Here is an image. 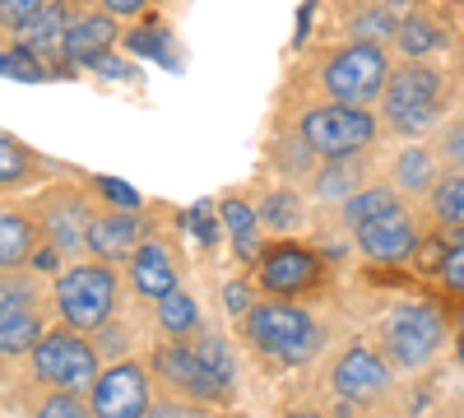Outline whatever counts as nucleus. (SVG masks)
I'll list each match as a JSON object with an SVG mask.
<instances>
[{"label": "nucleus", "instance_id": "4c0bfd02", "mask_svg": "<svg viewBox=\"0 0 464 418\" xmlns=\"http://www.w3.org/2000/svg\"><path fill=\"white\" fill-rule=\"evenodd\" d=\"M93 191H102L107 200H116V209H130V205H140V200H135V191H126L121 181H107V177H93Z\"/></svg>", "mask_w": 464, "mask_h": 418}, {"label": "nucleus", "instance_id": "dca6fc26", "mask_svg": "<svg viewBox=\"0 0 464 418\" xmlns=\"http://www.w3.org/2000/svg\"><path fill=\"white\" fill-rule=\"evenodd\" d=\"M116 37H121V19L107 15L102 5H80L74 0V19H70V33H65V65H98L111 47Z\"/></svg>", "mask_w": 464, "mask_h": 418}, {"label": "nucleus", "instance_id": "cd10ccee", "mask_svg": "<svg viewBox=\"0 0 464 418\" xmlns=\"http://www.w3.org/2000/svg\"><path fill=\"white\" fill-rule=\"evenodd\" d=\"M428 214L437 228H455V233H464V168H446L441 181L432 186L428 196Z\"/></svg>", "mask_w": 464, "mask_h": 418}, {"label": "nucleus", "instance_id": "c756f323", "mask_svg": "<svg viewBox=\"0 0 464 418\" xmlns=\"http://www.w3.org/2000/svg\"><path fill=\"white\" fill-rule=\"evenodd\" d=\"M190 345H196V354H200V363L218 376V382L232 391L237 386V358H232V349H227V339H218V335H190Z\"/></svg>", "mask_w": 464, "mask_h": 418}, {"label": "nucleus", "instance_id": "6e6552de", "mask_svg": "<svg viewBox=\"0 0 464 418\" xmlns=\"http://www.w3.org/2000/svg\"><path fill=\"white\" fill-rule=\"evenodd\" d=\"M93 186H80V181H61L52 191L37 196L33 205V219L43 228L47 247H56L61 256H84L89 251V223H93V200H89Z\"/></svg>", "mask_w": 464, "mask_h": 418}, {"label": "nucleus", "instance_id": "72a5a7b5", "mask_svg": "<svg viewBox=\"0 0 464 418\" xmlns=\"http://www.w3.org/2000/svg\"><path fill=\"white\" fill-rule=\"evenodd\" d=\"M437 154L446 168H464V117H450L437 131Z\"/></svg>", "mask_w": 464, "mask_h": 418}, {"label": "nucleus", "instance_id": "bb28decb", "mask_svg": "<svg viewBox=\"0 0 464 418\" xmlns=\"http://www.w3.org/2000/svg\"><path fill=\"white\" fill-rule=\"evenodd\" d=\"M400 205H404V196L395 191V186L372 181V186H362L353 200L339 205V223L348 228V233H358L362 223H372V219H381V214H391V209H400Z\"/></svg>", "mask_w": 464, "mask_h": 418}, {"label": "nucleus", "instance_id": "4be33fe9", "mask_svg": "<svg viewBox=\"0 0 464 418\" xmlns=\"http://www.w3.org/2000/svg\"><path fill=\"white\" fill-rule=\"evenodd\" d=\"M37 247H43V228H37L33 209H19V205L0 209V270L14 275L24 265H33Z\"/></svg>", "mask_w": 464, "mask_h": 418}, {"label": "nucleus", "instance_id": "e433bc0d", "mask_svg": "<svg viewBox=\"0 0 464 418\" xmlns=\"http://www.w3.org/2000/svg\"><path fill=\"white\" fill-rule=\"evenodd\" d=\"M130 47L144 52V56H168V43H163V28L159 24L144 28V33H130Z\"/></svg>", "mask_w": 464, "mask_h": 418}, {"label": "nucleus", "instance_id": "ea45409f", "mask_svg": "<svg viewBox=\"0 0 464 418\" xmlns=\"http://www.w3.org/2000/svg\"><path fill=\"white\" fill-rule=\"evenodd\" d=\"M227 307L237 312V316H246L256 302H251V293H246V284H227Z\"/></svg>", "mask_w": 464, "mask_h": 418}, {"label": "nucleus", "instance_id": "ddd939ff", "mask_svg": "<svg viewBox=\"0 0 464 418\" xmlns=\"http://www.w3.org/2000/svg\"><path fill=\"white\" fill-rule=\"evenodd\" d=\"M93 418H149L153 409V382H149V367L140 363H111L98 386L89 391Z\"/></svg>", "mask_w": 464, "mask_h": 418}, {"label": "nucleus", "instance_id": "37998d69", "mask_svg": "<svg viewBox=\"0 0 464 418\" xmlns=\"http://www.w3.org/2000/svg\"><path fill=\"white\" fill-rule=\"evenodd\" d=\"M284 418H325V413H316V409H288Z\"/></svg>", "mask_w": 464, "mask_h": 418}, {"label": "nucleus", "instance_id": "7c9ffc66", "mask_svg": "<svg viewBox=\"0 0 464 418\" xmlns=\"http://www.w3.org/2000/svg\"><path fill=\"white\" fill-rule=\"evenodd\" d=\"M0 70H5L10 80H28V84H43L47 74H52L47 65H37V56H33L24 43H14V37L5 43V65H0Z\"/></svg>", "mask_w": 464, "mask_h": 418}, {"label": "nucleus", "instance_id": "a19ab883", "mask_svg": "<svg viewBox=\"0 0 464 418\" xmlns=\"http://www.w3.org/2000/svg\"><path fill=\"white\" fill-rule=\"evenodd\" d=\"M209 209H214V205H196V209H190V223H196V233H200V242H205V247L214 242V223H209Z\"/></svg>", "mask_w": 464, "mask_h": 418}, {"label": "nucleus", "instance_id": "423d86ee", "mask_svg": "<svg viewBox=\"0 0 464 418\" xmlns=\"http://www.w3.org/2000/svg\"><path fill=\"white\" fill-rule=\"evenodd\" d=\"M52 302L70 330L93 335L111 321L116 312V265L102 260H80L52 284Z\"/></svg>", "mask_w": 464, "mask_h": 418}, {"label": "nucleus", "instance_id": "393cba45", "mask_svg": "<svg viewBox=\"0 0 464 418\" xmlns=\"http://www.w3.org/2000/svg\"><path fill=\"white\" fill-rule=\"evenodd\" d=\"M362 186H372V181H367V154L330 159V163H321V172H316V181H312V200L339 209L343 200H353Z\"/></svg>", "mask_w": 464, "mask_h": 418}, {"label": "nucleus", "instance_id": "f257e3e1", "mask_svg": "<svg viewBox=\"0 0 464 418\" xmlns=\"http://www.w3.org/2000/svg\"><path fill=\"white\" fill-rule=\"evenodd\" d=\"M385 80H391V47L339 37V43L316 47L306 61L288 70V84L279 102H343V107H381Z\"/></svg>", "mask_w": 464, "mask_h": 418}, {"label": "nucleus", "instance_id": "f03ea898", "mask_svg": "<svg viewBox=\"0 0 464 418\" xmlns=\"http://www.w3.org/2000/svg\"><path fill=\"white\" fill-rule=\"evenodd\" d=\"M455 98V80L437 61H400L391 65V80L381 93V126L400 135L404 144L428 140L446 126V112Z\"/></svg>", "mask_w": 464, "mask_h": 418}, {"label": "nucleus", "instance_id": "6ab92c4d", "mask_svg": "<svg viewBox=\"0 0 464 418\" xmlns=\"http://www.w3.org/2000/svg\"><path fill=\"white\" fill-rule=\"evenodd\" d=\"M130 288L149 302H163L172 288H181V270H177V256L163 238H144L140 251L130 256Z\"/></svg>", "mask_w": 464, "mask_h": 418}, {"label": "nucleus", "instance_id": "c03bdc74", "mask_svg": "<svg viewBox=\"0 0 464 418\" xmlns=\"http://www.w3.org/2000/svg\"><path fill=\"white\" fill-rule=\"evenodd\" d=\"M455 354H459V367H464V326H459V335H455Z\"/></svg>", "mask_w": 464, "mask_h": 418}, {"label": "nucleus", "instance_id": "c85d7f7f", "mask_svg": "<svg viewBox=\"0 0 464 418\" xmlns=\"http://www.w3.org/2000/svg\"><path fill=\"white\" fill-rule=\"evenodd\" d=\"M159 307V330L168 339H190V335H200V307H196V297H190L186 288H172L163 302H153Z\"/></svg>", "mask_w": 464, "mask_h": 418}, {"label": "nucleus", "instance_id": "4468645a", "mask_svg": "<svg viewBox=\"0 0 464 418\" xmlns=\"http://www.w3.org/2000/svg\"><path fill=\"white\" fill-rule=\"evenodd\" d=\"M353 242H358V251L367 260H381V265H404V260H413L422 251V238H418V223H413L409 205L362 223L353 233Z\"/></svg>", "mask_w": 464, "mask_h": 418}, {"label": "nucleus", "instance_id": "2eb2a0df", "mask_svg": "<svg viewBox=\"0 0 464 418\" xmlns=\"http://www.w3.org/2000/svg\"><path fill=\"white\" fill-rule=\"evenodd\" d=\"M334 19H339V37H358V43H395V28L404 19V10L413 0H330Z\"/></svg>", "mask_w": 464, "mask_h": 418}, {"label": "nucleus", "instance_id": "5701e85b", "mask_svg": "<svg viewBox=\"0 0 464 418\" xmlns=\"http://www.w3.org/2000/svg\"><path fill=\"white\" fill-rule=\"evenodd\" d=\"M70 19H74V0H52V5L19 33V43H24L37 61H43L47 70H56V61H65V33H70Z\"/></svg>", "mask_w": 464, "mask_h": 418}, {"label": "nucleus", "instance_id": "0eeeda50", "mask_svg": "<svg viewBox=\"0 0 464 418\" xmlns=\"http://www.w3.org/2000/svg\"><path fill=\"white\" fill-rule=\"evenodd\" d=\"M28 367H33V382L47 386V391H93L98 386V349L80 330H47V339L28 354Z\"/></svg>", "mask_w": 464, "mask_h": 418}, {"label": "nucleus", "instance_id": "2f4dec72", "mask_svg": "<svg viewBox=\"0 0 464 418\" xmlns=\"http://www.w3.org/2000/svg\"><path fill=\"white\" fill-rule=\"evenodd\" d=\"M33 418H93V404H84L80 391H52L33 409Z\"/></svg>", "mask_w": 464, "mask_h": 418}, {"label": "nucleus", "instance_id": "58836bf2", "mask_svg": "<svg viewBox=\"0 0 464 418\" xmlns=\"http://www.w3.org/2000/svg\"><path fill=\"white\" fill-rule=\"evenodd\" d=\"M98 5H102L107 15H116V19H140L153 0H98Z\"/></svg>", "mask_w": 464, "mask_h": 418}, {"label": "nucleus", "instance_id": "412c9836", "mask_svg": "<svg viewBox=\"0 0 464 418\" xmlns=\"http://www.w3.org/2000/svg\"><path fill=\"white\" fill-rule=\"evenodd\" d=\"M56 172L52 159H43L33 144H24L14 131H0V191L14 196V191H28V186L47 181Z\"/></svg>", "mask_w": 464, "mask_h": 418}, {"label": "nucleus", "instance_id": "f704fd0d", "mask_svg": "<svg viewBox=\"0 0 464 418\" xmlns=\"http://www.w3.org/2000/svg\"><path fill=\"white\" fill-rule=\"evenodd\" d=\"M441 284L450 293L464 297V233H455V242H446V260H441Z\"/></svg>", "mask_w": 464, "mask_h": 418}, {"label": "nucleus", "instance_id": "9b49d317", "mask_svg": "<svg viewBox=\"0 0 464 418\" xmlns=\"http://www.w3.org/2000/svg\"><path fill=\"white\" fill-rule=\"evenodd\" d=\"M149 367H153V376H163L177 395H190L196 404H227L232 400V391L200 363L196 345H186V339H168V345H159Z\"/></svg>", "mask_w": 464, "mask_h": 418}, {"label": "nucleus", "instance_id": "f8f14e48", "mask_svg": "<svg viewBox=\"0 0 464 418\" xmlns=\"http://www.w3.org/2000/svg\"><path fill=\"white\" fill-rule=\"evenodd\" d=\"M330 386L343 404H376L381 395H391L395 386V367L385 354L367 349V345H353L343 349L330 367Z\"/></svg>", "mask_w": 464, "mask_h": 418}, {"label": "nucleus", "instance_id": "c9c22d12", "mask_svg": "<svg viewBox=\"0 0 464 418\" xmlns=\"http://www.w3.org/2000/svg\"><path fill=\"white\" fill-rule=\"evenodd\" d=\"M149 418H209L205 404H186V400H163V404H153Z\"/></svg>", "mask_w": 464, "mask_h": 418}, {"label": "nucleus", "instance_id": "f3484780", "mask_svg": "<svg viewBox=\"0 0 464 418\" xmlns=\"http://www.w3.org/2000/svg\"><path fill=\"white\" fill-rule=\"evenodd\" d=\"M459 43V37L450 33V24H446V15L441 10H432V5H409L404 10V19H400V28H395V56H404V61H432V56H441V52H450Z\"/></svg>", "mask_w": 464, "mask_h": 418}, {"label": "nucleus", "instance_id": "7ed1b4c3", "mask_svg": "<svg viewBox=\"0 0 464 418\" xmlns=\"http://www.w3.org/2000/svg\"><path fill=\"white\" fill-rule=\"evenodd\" d=\"M242 330L251 339V349H260L265 358H275L284 367H302V363L321 358V349H325V326L312 312L293 307L288 297L256 302L242 316Z\"/></svg>", "mask_w": 464, "mask_h": 418}, {"label": "nucleus", "instance_id": "1a4fd4ad", "mask_svg": "<svg viewBox=\"0 0 464 418\" xmlns=\"http://www.w3.org/2000/svg\"><path fill=\"white\" fill-rule=\"evenodd\" d=\"M256 284L269 297H297V293H312L325 284V256L306 242L279 238L275 247H265L256 260Z\"/></svg>", "mask_w": 464, "mask_h": 418}, {"label": "nucleus", "instance_id": "aec40b11", "mask_svg": "<svg viewBox=\"0 0 464 418\" xmlns=\"http://www.w3.org/2000/svg\"><path fill=\"white\" fill-rule=\"evenodd\" d=\"M441 172H446V163L437 154V144H422V140L404 144L400 154L391 159V186L404 200H428L432 186L441 181Z\"/></svg>", "mask_w": 464, "mask_h": 418}, {"label": "nucleus", "instance_id": "39448f33", "mask_svg": "<svg viewBox=\"0 0 464 418\" xmlns=\"http://www.w3.org/2000/svg\"><path fill=\"white\" fill-rule=\"evenodd\" d=\"M376 339H381V354L391 358L395 372H418V367H428L441 354L446 316L432 307V302H404V307L381 316Z\"/></svg>", "mask_w": 464, "mask_h": 418}, {"label": "nucleus", "instance_id": "9d476101", "mask_svg": "<svg viewBox=\"0 0 464 418\" xmlns=\"http://www.w3.org/2000/svg\"><path fill=\"white\" fill-rule=\"evenodd\" d=\"M47 339V321L43 307H37V279L5 275V288H0V349L5 358H24Z\"/></svg>", "mask_w": 464, "mask_h": 418}, {"label": "nucleus", "instance_id": "a878e982", "mask_svg": "<svg viewBox=\"0 0 464 418\" xmlns=\"http://www.w3.org/2000/svg\"><path fill=\"white\" fill-rule=\"evenodd\" d=\"M256 209H260V223H265V233H279V238H288V233H297V228L306 223V200L297 196V186L293 181H279V186H269V191L256 200Z\"/></svg>", "mask_w": 464, "mask_h": 418}, {"label": "nucleus", "instance_id": "20e7f679", "mask_svg": "<svg viewBox=\"0 0 464 418\" xmlns=\"http://www.w3.org/2000/svg\"><path fill=\"white\" fill-rule=\"evenodd\" d=\"M297 140L312 149L321 163L330 159H353L367 154L381 135V117L372 107H343V102H312L293 112Z\"/></svg>", "mask_w": 464, "mask_h": 418}, {"label": "nucleus", "instance_id": "a18cd8bd", "mask_svg": "<svg viewBox=\"0 0 464 418\" xmlns=\"http://www.w3.org/2000/svg\"><path fill=\"white\" fill-rule=\"evenodd\" d=\"M413 5H446V0H413Z\"/></svg>", "mask_w": 464, "mask_h": 418}, {"label": "nucleus", "instance_id": "b1692460", "mask_svg": "<svg viewBox=\"0 0 464 418\" xmlns=\"http://www.w3.org/2000/svg\"><path fill=\"white\" fill-rule=\"evenodd\" d=\"M218 219H223V228H227V242H232V251H237L242 260H260V238H265V223H260V209L242 196V191H227L223 200H218Z\"/></svg>", "mask_w": 464, "mask_h": 418}, {"label": "nucleus", "instance_id": "79ce46f5", "mask_svg": "<svg viewBox=\"0 0 464 418\" xmlns=\"http://www.w3.org/2000/svg\"><path fill=\"white\" fill-rule=\"evenodd\" d=\"M455 74H464V33H459V43H455Z\"/></svg>", "mask_w": 464, "mask_h": 418}, {"label": "nucleus", "instance_id": "473e14b6", "mask_svg": "<svg viewBox=\"0 0 464 418\" xmlns=\"http://www.w3.org/2000/svg\"><path fill=\"white\" fill-rule=\"evenodd\" d=\"M47 5H52V0H0V24H5V37H19Z\"/></svg>", "mask_w": 464, "mask_h": 418}, {"label": "nucleus", "instance_id": "a211bd4d", "mask_svg": "<svg viewBox=\"0 0 464 418\" xmlns=\"http://www.w3.org/2000/svg\"><path fill=\"white\" fill-rule=\"evenodd\" d=\"M144 214L135 209H98L89 223V260L116 265V260H130L144 242Z\"/></svg>", "mask_w": 464, "mask_h": 418}]
</instances>
